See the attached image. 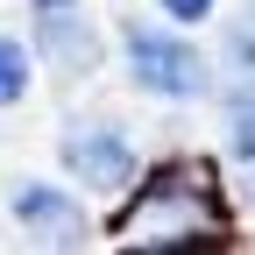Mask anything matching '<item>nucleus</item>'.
<instances>
[{"instance_id": "1", "label": "nucleus", "mask_w": 255, "mask_h": 255, "mask_svg": "<svg viewBox=\"0 0 255 255\" xmlns=\"http://www.w3.org/2000/svg\"><path fill=\"white\" fill-rule=\"evenodd\" d=\"M128 85L149 100H206L213 92V57L184 36L177 21H128Z\"/></svg>"}, {"instance_id": "2", "label": "nucleus", "mask_w": 255, "mask_h": 255, "mask_svg": "<svg viewBox=\"0 0 255 255\" xmlns=\"http://www.w3.org/2000/svg\"><path fill=\"white\" fill-rule=\"evenodd\" d=\"M206 170H170L142 191V206L121 220V234L135 248H170V241H213L220 234V213L206 199Z\"/></svg>"}, {"instance_id": "3", "label": "nucleus", "mask_w": 255, "mask_h": 255, "mask_svg": "<svg viewBox=\"0 0 255 255\" xmlns=\"http://www.w3.org/2000/svg\"><path fill=\"white\" fill-rule=\"evenodd\" d=\"M28 50L57 64L64 78H85L107 64V36L92 21V0H28Z\"/></svg>"}, {"instance_id": "4", "label": "nucleus", "mask_w": 255, "mask_h": 255, "mask_svg": "<svg viewBox=\"0 0 255 255\" xmlns=\"http://www.w3.org/2000/svg\"><path fill=\"white\" fill-rule=\"evenodd\" d=\"M57 156H64V170H71L78 184H92V191L135 184V142H128V128L107 121V114H85L78 128H64Z\"/></svg>"}, {"instance_id": "5", "label": "nucleus", "mask_w": 255, "mask_h": 255, "mask_svg": "<svg viewBox=\"0 0 255 255\" xmlns=\"http://www.w3.org/2000/svg\"><path fill=\"white\" fill-rule=\"evenodd\" d=\"M14 227L28 234V241H36V248H78L85 234H92V220H85V206L71 199V191H64V184H14Z\"/></svg>"}, {"instance_id": "6", "label": "nucleus", "mask_w": 255, "mask_h": 255, "mask_svg": "<svg viewBox=\"0 0 255 255\" xmlns=\"http://www.w3.org/2000/svg\"><path fill=\"white\" fill-rule=\"evenodd\" d=\"M227 156L234 163H255V71H241V85L227 92Z\"/></svg>"}, {"instance_id": "7", "label": "nucleus", "mask_w": 255, "mask_h": 255, "mask_svg": "<svg viewBox=\"0 0 255 255\" xmlns=\"http://www.w3.org/2000/svg\"><path fill=\"white\" fill-rule=\"evenodd\" d=\"M28 92H36V50L0 28V107H21Z\"/></svg>"}, {"instance_id": "8", "label": "nucleus", "mask_w": 255, "mask_h": 255, "mask_svg": "<svg viewBox=\"0 0 255 255\" xmlns=\"http://www.w3.org/2000/svg\"><path fill=\"white\" fill-rule=\"evenodd\" d=\"M227 64H234V71H255V7L227 28Z\"/></svg>"}, {"instance_id": "9", "label": "nucleus", "mask_w": 255, "mask_h": 255, "mask_svg": "<svg viewBox=\"0 0 255 255\" xmlns=\"http://www.w3.org/2000/svg\"><path fill=\"white\" fill-rule=\"evenodd\" d=\"M156 7H163V21H177V28H199V21H213L220 0H156Z\"/></svg>"}]
</instances>
